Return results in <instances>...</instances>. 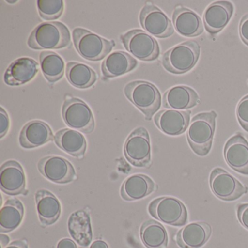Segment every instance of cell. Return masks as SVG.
<instances>
[{
  "label": "cell",
  "instance_id": "obj_22",
  "mask_svg": "<svg viewBox=\"0 0 248 248\" xmlns=\"http://www.w3.org/2000/svg\"><path fill=\"white\" fill-rule=\"evenodd\" d=\"M157 186L152 178L143 174L130 175L123 183L120 190L122 198L126 201L142 200L156 191Z\"/></svg>",
  "mask_w": 248,
  "mask_h": 248
},
{
  "label": "cell",
  "instance_id": "obj_1",
  "mask_svg": "<svg viewBox=\"0 0 248 248\" xmlns=\"http://www.w3.org/2000/svg\"><path fill=\"white\" fill-rule=\"evenodd\" d=\"M217 113L202 112L193 117L187 130L186 138L191 150L200 156L208 155L213 145Z\"/></svg>",
  "mask_w": 248,
  "mask_h": 248
},
{
  "label": "cell",
  "instance_id": "obj_18",
  "mask_svg": "<svg viewBox=\"0 0 248 248\" xmlns=\"http://www.w3.org/2000/svg\"><path fill=\"white\" fill-rule=\"evenodd\" d=\"M54 140L50 126L41 120H32L26 124L19 136L21 147L30 149L43 146Z\"/></svg>",
  "mask_w": 248,
  "mask_h": 248
},
{
  "label": "cell",
  "instance_id": "obj_31",
  "mask_svg": "<svg viewBox=\"0 0 248 248\" xmlns=\"http://www.w3.org/2000/svg\"><path fill=\"white\" fill-rule=\"evenodd\" d=\"M37 11L40 16L45 21L59 19L64 10V2L62 0H38Z\"/></svg>",
  "mask_w": 248,
  "mask_h": 248
},
{
  "label": "cell",
  "instance_id": "obj_9",
  "mask_svg": "<svg viewBox=\"0 0 248 248\" xmlns=\"http://www.w3.org/2000/svg\"><path fill=\"white\" fill-rule=\"evenodd\" d=\"M126 159L137 168H149L152 164L150 137L144 127L133 130L126 140L124 146Z\"/></svg>",
  "mask_w": 248,
  "mask_h": 248
},
{
  "label": "cell",
  "instance_id": "obj_11",
  "mask_svg": "<svg viewBox=\"0 0 248 248\" xmlns=\"http://www.w3.org/2000/svg\"><path fill=\"white\" fill-rule=\"evenodd\" d=\"M139 20L146 32L154 37L165 39L174 34L173 24L168 16L150 2H147L142 8Z\"/></svg>",
  "mask_w": 248,
  "mask_h": 248
},
{
  "label": "cell",
  "instance_id": "obj_30",
  "mask_svg": "<svg viewBox=\"0 0 248 248\" xmlns=\"http://www.w3.org/2000/svg\"><path fill=\"white\" fill-rule=\"evenodd\" d=\"M39 59L42 73L47 82L54 83L63 78L65 63L59 54L53 51H43Z\"/></svg>",
  "mask_w": 248,
  "mask_h": 248
},
{
  "label": "cell",
  "instance_id": "obj_23",
  "mask_svg": "<svg viewBox=\"0 0 248 248\" xmlns=\"http://www.w3.org/2000/svg\"><path fill=\"white\" fill-rule=\"evenodd\" d=\"M137 65L134 57L125 52L117 50L106 57L101 65V71L104 78H117L131 72Z\"/></svg>",
  "mask_w": 248,
  "mask_h": 248
},
{
  "label": "cell",
  "instance_id": "obj_15",
  "mask_svg": "<svg viewBox=\"0 0 248 248\" xmlns=\"http://www.w3.org/2000/svg\"><path fill=\"white\" fill-rule=\"evenodd\" d=\"M233 4L229 1H216L210 4L203 14V24L209 34L220 32L232 19Z\"/></svg>",
  "mask_w": 248,
  "mask_h": 248
},
{
  "label": "cell",
  "instance_id": "obj_4",
  "mask_svg": "<svg viewBox=\"0 0 248 248\" xmlns=\"http://www.w3.org/2000/svg\"><path fill=\"white\" fill-rule=\"evenodd\" d=\"M124 93L126 98L144 114L146 120H152L154 114L160 108V92L151 82L143 80L129 82L124 87Z\"/></svg>",
  "mask_w": 248,
  "mask_h": 248
},
{
  "label": "cell",
  "instance_id": "obj_12",
  "mask_svg": "<svg viewBox=\"0 0 248 248\" xmlns=\"http://www.w3.org/2000/svg\"><path fill=\"white\" fill-rule=\"evenodd\" d=\"M37 168L45 178L56 184H68L76 178L73 165L62 156H46L39 161Z\"/></svg>",
  "mask_w": 248,
  "mask_h": 248
},
{
  "label": "cell",
  "instance_id": "obj_25",
  "mask_svg": "<svg viewBox=\"0 0 248 248\" xmlns=\"http://www.w3.org/2000/svg\"><path fill=\"white\" fill-rule=\"evenodd\" d=\"M54 141L62 151L74 157L80 159L85 156L87 149L86 139L78 130L62 129L55 135Z\"/></svg>",
  "mask_w": 248,
  "mask_h": 248
},
{
  "label": "cell",
  "instance_id": "obj_36",
  "mask_svg": "<svg viewBox=\"0 0 248 248\" xmlns=\"http://www.w3.org/2000/svg\"><path fill=\"white\" fill-rule=\"evenodd\" d=\"M57 248H78L76 243L69 238H64L59 241Z\"/></svg>",
  "mask_w": 248,
  "mask_h": 248
},
{
  "label": "cell",
  "instance_id": "obj_34",
  "mask_svg": "<svg viewBox=\"0 0 248 248\" xmlns=\"http://www.w3.org/2000/svg\"><path fill=\"white\" fill-rule=\"evenodd\" d=\"M239 34L241 40L248 47V14L243 16L239 21Z\"/></svg>",
  "mask_w": 248,
  "mask_h": 248
},
{
  "label": "cell",
  "instance_id": "obj_14",
  "mask_svg": "<svg viewBox=\"0 0 248 248\" xmlns=\"http://www.w3.org/2000/svg\"><path fill=\"white\" fill-rule=\"evenodd\" d=\"M191 111L165 109L155 114L154 121L156 127L165 134L177 136L183 134L190 124Z\"/></svg>",
  "mask_w": 248,
  "mask_h": 248
},
{
  "label": "cell",
  "instance_id": "obj_19",
  "mask_svg": "<svg viewBox=\"0 0 248 248\" xmlns=\"http://www.w3.org/2000/svg\"><path fill=\"white\" fill-rule=\"evenodd\" d=\"M39 72V64L31 58H20L10 64L4 75L9 86H21L34 79Z\"/></svg>",
  "mask_w": 248,
  "mask_h": 248
},
{
  "label": "cell",
  "instance_id": "obj_10",
  "mask_svg": "<svg viewBox=\"0 0 248 248\" xmlns=\"http://www.w3.org/2000/svg\"><path fill=\"white\" fill-rule=\"evenodd\" d=\"M209 182L215 196L224 201H234L248 191L246 186L223 168L213 169Z\"/></svg>",
  "mask_w": 248,
  "mask_h": 248
},
{
  "label": "cell",
  "instance_id": "obj_39",
  "mask_svg": "<svg viewBox=\"0 0 248 248\" xmlns=\"http://www.w3.org/2000/svg\"><path fill=\"white\" fill-rule=\"evenodd\" d=\"M1 247L2 248H3L4 247L8 245V244L9 243L10 239L7 235L1 234Z\"/></svg>",
  "mask_w": 248,
  "mask_h": 248
},
{
  "label": "cell",
  "instance_id": "obj_29",
  "mask_svg": "<svg viewBox=\"0 0 248 248\" xmlns=\"http://www.w3.org/2000/svg\"><path fill=\"white\" fill-rule=\"evenodd\" d=\"M140 237L147 248H167L168 236L163 225L154 220L144 222L140 228Z\"/></svg>",
  "mask_w": 248,
  "mask_h": 248
},
{
  "label": "cell",
  "instance_id": "obj_32",
  "mask_svg": "<svg viewBox=\"0 0 248 248\" xmlns=\"http://www.w3.org/2000/svg\"><path fill=\"white\" fill-rule=\"evenodd\" d=\"M236 112L239 124L248 133V95L243 97L238 103Z\"/></svg>",
  "mask_w": 248,
  "mask_h": 248
},
{
  "label": "cell",
  "instance_id": "obj_13",
  "mask_svg": "<svg viewBox=\"0 0 248 248\" xmlns=\"http://www.w3.org/2000/svg\"><path fill=\"white\" fill-rule=\"evenodd\" d=\"M223 155L232 169L248 175V142L242 133H236L226 141Z\"/></svg>",
  "mask_w": 248,
  "mask_h": 248
},
{
  "label": "cell",
  "instance_id": "obj_6",
  "mask_svg": "<svg viewBox=\"0 0 248 248\" xmlns=\"http://www.w3.org/2000/svg\"><path fill=\"white\" fill-rule=\"evenodd\" d=\"M120 41L132 56L143 62H154L160 54L158 42L141 30L127 31L120 36Z\"/></svg>",
  "mask_w": 248,
  "mask_h": 248
},
{
  "label": "cell",
  "instance_id": "obj_2",
  "mask_svg": "<svg viewBox=\"0 0 248 248\" xmlns=\"http://www.w3.org/2000/svg\"><path fill=\"white\" fill-rule=\"evenodd\" d=\"M27 45L33 50H56L71 45L69 29L59 21H46L31 31Z\"/></svg>",
  "mask_w": 248,
  "mask_h": 248
},
{
  "label": "cell",
  "instance_id": "obj_40",
  "mask_svg": "<svg viewBox=\"0 0 248 248\" xmlns=\"http://www.w3.org/2000/svg\"><path fill=\"white\" fill-rule=\"evenodd\" d=\"M7 2H8V3H16L17 1H12V2L11 1H7Z\"/></svg>",
  "mask_w": 248,
  "mask_h": 248
},
{
  "label": "cell",
  "instance_id": "obj_20",
  "mask_svg": "<svg viewBox=\"0 0 248 248\" xmlns=\"http://www.w3.org/2000/svg\"><path fill=\"white\" fill-rule=\"evenodd\" d=\"M201 102L197 93L185 85H177L164 93L162 104L165 108L184 111L193 108Z\"/></svg>",
  "mask_w": 248,
  "mask_h": 248
},
{
  "label": "cell",
  "instance_id": "obj_37",
  "mask_svg": "<svg viewBox=\"0 0 248 248\" xmlns=\"http://www.w3.org/2000/svg\"><path fill=\"white\" fill-rule=\"evenodd\" d=\"M5 248H28V244L24 239H20V240L14 241L7 245Z\"/></svg>",
  "mask_w": 248,
  "mask_h": 248
},
{
  "label": "cell",
  "instance_id": "obj_26",
  "mask_svg": "<svg viewBox=\"0 0 248 248\" xmlns=\"http://www.w3.org/2000/svg\"><path fill=\"white\" fill-rule=\"evenodd\" d=\"M68 229L72 237L80 246L86 248L92 242L91 217L86 210H78L71 215L68 221Z\"/></svg>",
  "mask_w": 248,
  "mask_h": 248
},
{
  "label": "cell",
  "instance_id": "obj_28",
  "mask_svg": "<svg viewBox=\"0 0 248 248\" xmlns=\"http://www.w3.org/2000/svg\"><path fill=\"white\" fill-rule=\"evenodd\" d=\"M66 76L72 86L79 89L91 88L97 80L95 71L79 62H69L66 65Z\"/></svg>",
  "mask_w": 248,
  "mask_h": 248
},
{
  "label": "cell",
  "instance_id": "obj_35",
  "mask_svg": "<svg viewBox=\"0 0 248 248\" xmlns=\"http://www.w3.org/2000/svg\"><path fill=\"white\" fill-rule=\"evenodd\" d=\"M237 217L242 226L248 230V203L238 204Z\"/></svg>",
  "mask_w": 248,
  "mask_h": 248
},
{
  "label": "cell",
  "instance_id": "obj_8",
  "mask_svg": "<svg viewBox=\"0 0 248 248\" xmlns=\"http://www.w3.org/2000/svg\"><path fill=\"white\" fill-rule=\"evenodd\" d=\"M63 121L71 128L90 134L95 130V120L91 108L78 98H67L62 107Z\"/></svg>",
  "mask_w": 248,
  "mask_h": 248
},
{
  "label": "cell",
  "instance_id": "obj_7",
  "mask_svg": "<svg viewBox=\"0 0 248 248\" xmlns=\"http://www.w3.org/2000/svg\"><path fill=\"white\" fill-rule=\"evenodd\" d=\"M148 210L152 217L170 226H182L188 221L185 204L175 197L155 199L149 204Z\"/></svg>",
  "mask_w": 248,
  "mask_h": 248
},
{
  "label": "cell",
  "instance_id": "obj_17",
  "mask_svg": "<svg viewBox=\"0 0 248 248\" xmlns=\"http://www.w3.org/2000/svg\"><path fill=\"white\" fill-rule=\"evenodd\" d=\"M172 24L180 35L196 37L204 31V24L198 14L189 8L178 6L172 13Z\"/></svg>",
  "mask_w": 248,
  "mask_h": 248
},
{
  "label": "cell",
  "instance_id": "obj_27",
  "mask_svg": "<svg viewBox=\"0 0 248 248\" xmlns=\"http://www.w3.org/2000/svg\"><path fill=\"white\" fill-rule=\"evenodd\" d=\"M24 216V207L17 199H10L0 210V232L8 233L18 227Z\"/></svg>",
  "mask_w": 248,
  "mask_h": 248
},
{
  "label": "cell",
  "instance_id": "obj_24",
  "mask_svg": "<svg viewBox=\"0 0 248 248\" xmlns=\"http://www.w3.org/2000/svg\"><path fill=\"white\" fill-rule=\"evenodd\" d=\"M37 214L42 224L50 226L59 220L62 206L57 197L47 190L41 189L35 194Z\"/></svg>",
  "mask_w": 248,
  "mask_h": 248
},
{
  "label": "cell",
  "instance_id": "obj_38",
  "mask_svg": "<svg viewBox=\"0 0 248 248\" xmlns=\"http://www.w3.org/2000/svg\"><path fill=\"white\" fill-rule=\"evenodd\" d=\"M90 248H108V246L104 241L96 240L93 242Z\"/></svg>",
  "mask_w": 248,
  "mask_h": 248
},
{
  "label": "cell",
  "instance_id": "obj_16",
  "mask_svg": "<svg viewBox=\"0 0 248 248\" xmlns=\"http://www.w3.org/2000/svg\"><path fill=\"white\" fill-rule=\"evenodd\" d=\"M0 188L8 195H19L26 191V176L19 162L7 161L0 169Z\"/></svg>",
  "mask_w": 248,
  "mask_h": 248
},
{
  "label": "cell",
  "instance_id": "obj_3",
  "mask_svg": "<svg viewBox=\"0 0 248 248\" xmlns=\"http://www.w3.org/2000/svg\"><path fill=\"white\" fill-rule=\"evenodd\" d=\"M201 47L198 42L188 40L176 45L164 53L162 65L173 75H183L191 71L198 62Z\"/></svg>",
  "mask_w": 248,
  "mask_h": 248
},
{
  "label": "cell",
  "instance_id": "obj_33",
  "mask_svg": "<svg viewBox=\"0 0 248 248\" xmlns=\"http://www.w3.org/2000/svg\"><path fill=\"white\" fill-rule=\"evenodd\" d=\"M10 127V119L7 111L0 108V139L6 136Z\"/></svg>",
  "mask_w": 248,
  "mask_h": 248
},
{
  "label": "cell",
  "instance_id": "obj_21",
  "mask_svg": "<svg viewBox=\"0 0 248 248\" xmlns=\"http://www.w3.org/2000/svg\"><path fill=\"white\" fill-rule=\"evenodd\" d=\"M212 228L206 222H193L184 226L176 235V242L181 248H200L207 243Z\"/></svg>",
  "mask_w": 248,
  "mask_h": 248
},
{
  "label": "cell",
  "instance_id": "obj_5",
  "mask_svg": "<svg viewBox=\"0 0 248 248\" xmlns=\"http://www.w3.org/2000/svg\"><path fill=\"white\" fill-rule=\"evenodd\" d=\"M72 37L78 53L83 59L91 62H99L105 59L114 46L113 41L80 27L73 30Z\"/></svg>",
  "mask_w": 248,
  "mask_h": 248
}]
</instances>
